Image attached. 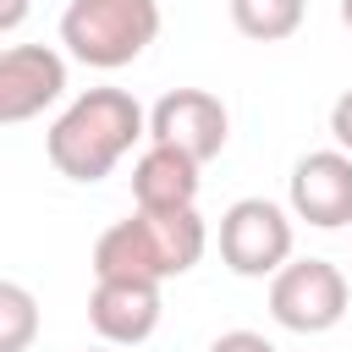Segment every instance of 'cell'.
Segmentation results:
<instances>
[{
	"label": "cell",
	"mask_w": 352,
	"mask_h": 352,
	"mask_svg": "<svg viewBox=\"0 0 352 352\" xmlns=\"http://www.w3.org/2000/svg\"><path fill=\"white\" fill-rule=\"evenodd\" d=\"M270 319L292 336H324L346 319V275L330 258H292L270 275Z\"/></svg>",
	"instance_id": "obj_4"
},
{
	"label": "cell",
	"mask_w": 352,
	"mask_h": 352,
	"mask_svg": "<svg viewBox=\"0 0 352 352\" xmlns=\"http://www.w3.org/2000/svg\"><path fill=\"white\" fill-rule=\"evenodd\" d=\"M38 330V302L22 280H0V352H28Z\"/></svg>",
	"instance_id": "obj_12"
},
{
	"label": "cell",
	"mask_w": 352,
	"mask_h": 352,
	"mask_svg": "<svg viewBox=\"0 0 352 352\" xmlns=\"http://www.w3.org/2000/svg\"><path fill=\"white\" fill-rule=\"evenodd\" d=\"M341 22H346V28H352V0H341Z\"/></svg>",
	"instance_id": "obj_16"
},
{
	"label": "cell",
	"mask_w": 352,
	"mask_h": 352,
	"mask_svg": "<svg viewBox=\"0 0 352 352\" xmlns=\"http://www.w3.org/2000/svg\"><path fill=\"white\" fill-rule=\"evenodd\" d=\"M220 258L242 280H264L292 264V220L270 198H236L220 214Z\"/></svg>",
	"instance_id": "obj_5"
},
{
	"label": "cell",
	"mask_w": 352,
	"mask_h": 352,
	"mask_svg": "<svg viewBox=\"0 0 352 352\" xmlns=\"http://www.w3.org/2000/svg\"><path fill=\"white\" fill-rule=\"evenodd\" d=\"M302 11L308 0H231V22L242 38L253 44H280L302 28Z\"/></svg>",
	"instance_id": "obj_11"
},
{
	"label": "cell",
	"mask_w": 352,
	"mask_h": 352,
	"mask_svg": "<svg viewBox=\"0 0 352 352\" xmlns=\"http://www.w3.org/2000/svg\"><path fill=\"white\" fill-rule=\"evenodd\" d=\"M94 352H104V346H94Z\"/></svg>",
	"instance_id": "obj_17"
},
{
	"label": "cell",
	"mask_w": 352,
	"mask_h": 352,
	"mask_svg": "<svg viewBox=\"0 0 352 352\" xmlns=\"http://www.w3.org/2000/svg\"><path fill=\"white\" fill-rule=\"evenodd\" d=\"M88 324L110 346H138L160 330V280H94Z\"/></svg>",
	"instance_id": "obj_9"
},
{
	"label": "cell",
	"mask_w": 352,
	"mask_h": 352,
	"mask_svg": "<svg viewBox=\"0 0 352 352\" xmlns=\"http://www.w3.org/2000/svg\"><path fill=\"white\" fill-rule=\"evenodd\" d=\"M226 138H231V116L209 88H170L148 110V143H170L198 165H209L226 148Z\"/></svg>",
	"instance_id": "obj_6"
},
{
	"label": "cell",
	"mask_w": 352,
	"mask_h": 352,
	"mask_svg": "<svg viewBox=\"0 0 352 352\" xmlns=\"http://www.w3.org/2000/svg\"><path fill=\"white\" fill-rule=\"evenodd\" d=\"M209 248V226L198 209H138L116 220L94 242V280H170L187 275Z\"/></svg>",
	"instance_id": "obj_2"
},
{
	"label": "cell",
	"mask_w": 352,
	"mask_h": 352,
	"mask_svg": "<svg viewBox=\"0 0 352 352\" xmlns=\"http://www.w3.org/2000/svg\"><path fill=\"white\" fill-rule=\"evenodd\" d=\"M28 16V0H0V33H16Z\"/></svg>",
	"instance_id": "obj_15"
},
{
	"label": "cell",
	"mask_w": 352,
	"mask_h": 352,
	"mask_svg": "<svg viewBox=\"0 0 352 352\" xmlns=\"http://www.w3.org/2000/svg\"><path fill=\"white\" fill-rule=\"evenodd\" d=\"M292 214L319 226V231H341L352 226V154L346 148H314L292 165L286 182Z\"/></svg>",
	"instance_id": "obj_7"
},
{
	"label": "cell",
	"mask_w": 352,
	"mask_h": 352,
	"mask_svg": "<svg viewBox=\"0 0 352 352\" xmlns=\"http://www.w3.org/2000/svg\"><path fill=\"white\" fill-rule=\"evenodd\" d=\"M330 132H336V143L352 154V88H346V94L330 104Z\"/></svg>",
	"instance_id": "obj_14"
},
{
	"label": "cell",
	"mask_w": 352,
	"mask_h": 352,
	"mask_svg": "<svg viewBox=\"0 0 352 352\" xmlns=\"http://www.w3.org/2000/svg\"><path fill=\"white\" fill-rule=\"evenodd\" d=\"M143 138L148 110L126 88H88L55 116V126L44 132V154L72 182H104Z\"/></svg>",
	"instance_id": "obj_1"
},
{
	"label": "cell",
	"mask_w": 352,
	"mask_h": 352,
	"mask_svg": "<svg viewBox=\"0 0 352 352\" xmlns=\"http://www.w3.org/2000/svg\"><path fill=\"white\" fill-rule=\"evenodd\" d=\"M209 352H275V341L258 336V330H226V336L209 341Z\"/></svg>",
	"instance_id": "obj_13"
},
{
	"label": "cell",
	"mask_w": 352,
	"mask_h": 352,
	"mask_svg": "<svg viewBox=\"0 0 352 352\" xmlns=\"http://www.w3.org/2000/svg\"><path fill=\"white\" fill-rule=\"evenodd\" d=\"M132 204L154 209V214L192 209L198 204V160L170 143H148L132 165Z\"/></svg>",
	"instance_id": "obj_10"
},
{
	"label": "cell",
	"mask_w": 352,
	"mask_h": 352,
	"mask_svg": "<svg viewBox=\"0 0 352 352\" xmlns=\"http://www.w3.org/2000/svg\"><path fill=\"white\" fill-rule=\"evenodd\" d=\"M66 94V60L50 44H11L0 55V126H22Z\"/></svg>",
	"instance_id": "obj_8"
},
{
	"label": "cell",
	"mask_w": 352,
	"mask_h": 352,
	"mask_svg": "<svg viewBox=\"0 0 352 352\" xmlns=\"http://www.w3.org/2000/svg\"><path fill=\"white\" fill-rule=\"evenodd\" d=\"M160 38V0H72L60 16V44L94 72L132 66Z\"/></svg>",
	"instance_id": "obj_3"
}]
</instances>
